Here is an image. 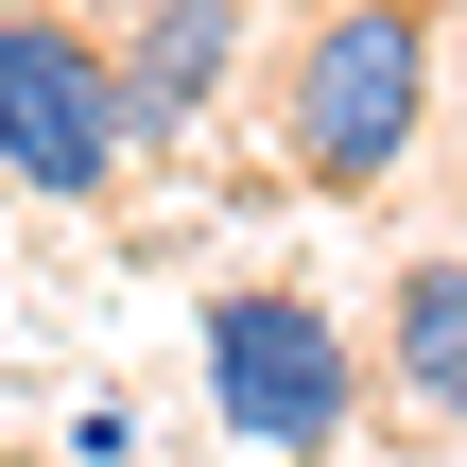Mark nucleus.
<instances>
[{"mask_svg":"<svg viewBox=\"0 0 467 467\" xmlns=\"http://www.w3.org/2000/svg\"><path fill=\"white\" fill-rule=\"evenodd\" d=\"M104 52H121V121H139V156H173V139H208V121L243 104V69H260V0H121Z\"/></svg>","mask_w":467,"mask_h":467,"instance_id":"nucleus-4","label":"nucleus"},{"mask_svg":"<svg viewBox=\"0 0 467 467\" xmlns=\"http://www.w3.org/2000/svg\"><path fill=\"white\" fill-rule=\"evenodd\" d=\"M381 416L467 451V243H399L381 277Z\"/></svg>","mask_w":467,"mask_h":467,"instance_id":"nucleus-5","label":"nucleus"},{"mask_svg":"<svg viewBox=\"0 0 467 467\" xmlns=\"http://www.w3.org/2000/svg\"><path fill=\"white\" fill-rule=\"evenodd\" d=\"M191 381H208V433L243 467H329L381 416V364H364L347 312L295 295V277H225V295L191 312Z\"/></svg>","mask_w":467,"mask_h":467,"instance_id":"nucleus-2","label":"nucleus"},{"mask_svg":"<svg viewBox=\"0 0 467 467\" xmlns=\"http://www.w3.org/2000/svg\"><path fill=\"white\" fill-rule=\"evenodd\" d=\"M121 173H139L121 52H104L69 0H0V191H35V208H104Z\"/></svg>","mask_w":467,"mask_h":467,"instance_id":"nucleus-3","label":"nucleus"},{"mask_svg":"<svg viewBox=\"0 0 467 467\" xmlns=\"http://www.w3.org/2000/svg\"><path fill=\"white\" fill-rule=\"evenodd\" d=\"M433 104H451L433 0H312L295 52H277V173L329 191V208H381L433 156Z\"/></svg>","mask_w":467,"mask_h":467,"instance_id":"nucleus-1","label":"nucleus"},{"mask_svg":"<svg viewBox=\"0 0 467 467\" xmlns=\"http://www.w3.org/2000/svg\"><path fill=\"white\" fill-rule=\"evenodd\" d=\"M69 467H139V416L121 399H69Z\"/></svg>","mask_w":467,"mask_h":467,"instance_id":"nucleus-6","label":"nucleus"}]
</instances>
